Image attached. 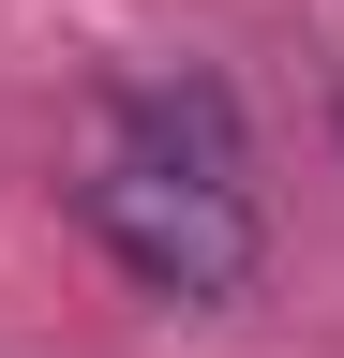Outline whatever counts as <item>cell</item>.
Instances as JSON below:
<instances>
[{
    "mask_svg": "<svg viewBox=\"0 0 344 358\" xmlns=\"http://www.w3.org/2000/svg\"><path fill=\"white\" fill-rule=\"evenodd\" d=\"M90 239L135 268V284H165V299H240L254 284V209H240V179H209V164H150V150L90 164Z\"/></svg>",
    "mask_w": 344,
    "mask_h": 358,
    "instance_id": "1",
    "label": "cell"
}]
</instances>
